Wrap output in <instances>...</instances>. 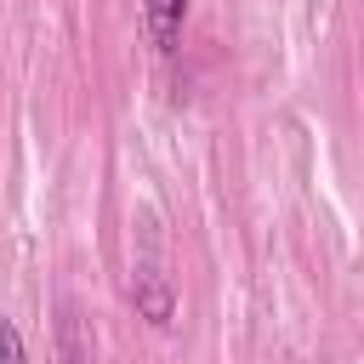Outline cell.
Returning a JSON list of instances; mask_svg holds the SVG:
<instances>
[{
	"label": "cell",
	"mask_w": 364,
	"mask_h": 364,
	"mask_svg": "<svg viewBox=\"0 0 364 364\" xmlns=\"http://www.w3.org/2000/svg\"><path fill=\"white\" fill-rule=\"evenodd\" d=\"M131 301H136V313H142L148 324H171V313H176L171 279H165L154 262H136V267H131Z\"/></svg>",
	"instance_id": "obj_1"
},
{
	"label": "cell",
	"mask_w": 364,
	"mask_h": 364,
	"mask_svg": "<svg viewBox=\"0 0 364 364\" xmlns=\"http://www.w3.org/2000/svg\"><path fill=\"white\" fill-rule=\"evenodd\" d=\"M182 23H188V0H142V28L159 57H171L182 46Z\"/></svg>",
	"instance_id": "obj_2"
},
{
	"label": "cell",
	"mask_w": 364,
	"mask_h": 364,
	"mask_svg": "<svg viewBox=\"0 0 364 364\" xmlns=\"http://www.w3.org/2000/svg\"><path fill=\"white\" fill-rule=\"evenodd\" d=\"M57 358L63 364H91V324L80 318L74 301H57Z\"/></svg>",
	"instance_id": "obj_3"
},
{
	"label": "cell",
	"mask_w": 364,
	"mask_h": 364,
	"mask_svg": "<svg viewBox=\"0 0 364 364\" xmlns=\"http://www.w3.org/2000/svg\"><path fill=\"white\" fill-rule=\"evenodd\" d=\"M0 364H28V353H23V336H17V324H0Z\"/></svg>",
	"instance_id": "obj_4"
}]
</instances>
